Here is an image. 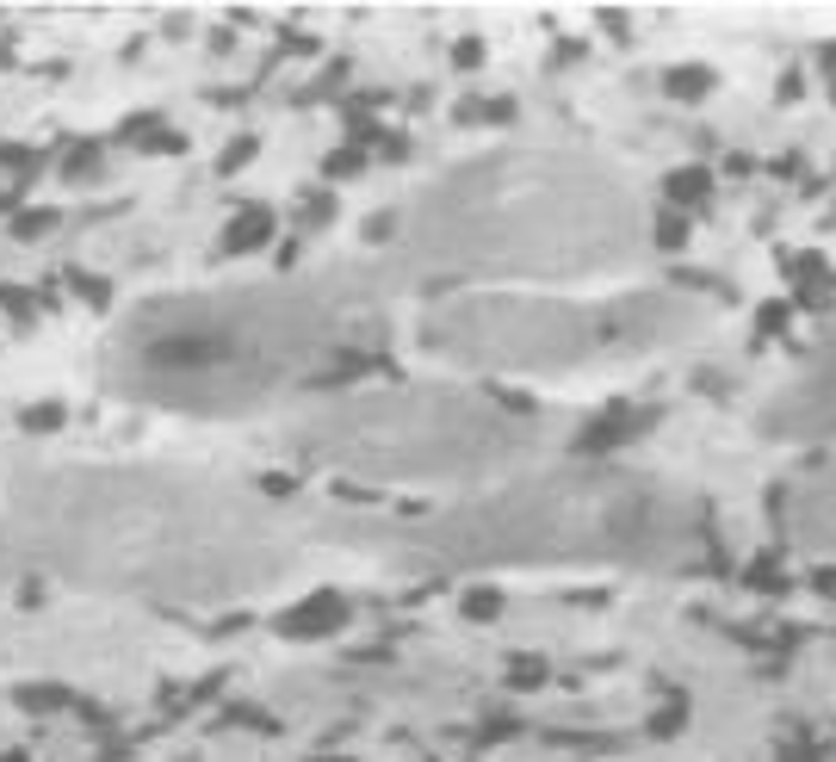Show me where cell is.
<instances>
[{"label": "cell", "instance_id": "cell-2", "mask_svg": "<svg viewBox=\"0 0 836 762\" xmlns=\"http://www.w3.org/2000/svg\"><path fill=\"white\" fill-rule=\"evenodd\" d=\"M353 341V316L310 292H192L137 311L112 341V379L143 403L254 410L310 384Z\"/></svg>", "mask_w": 836, "mask_h": 762}, {"label": "cell", "instance_id": "cell-5", "mask_svg": "<svg viewBox=\"0 0 836 762\" xmlns=\"http://www.w3.org/2000/svg\"><path fill=\"white\" fill-rule=\"evenodd\" d=\"M793 515H800L805 533H818V539H836V459L818 471V478H805L793 490Z\"/></svg>", "mask_w": 836, "mask_h": 762}, {"label": "cell", "instance_id": "cell-3", "mask_svg": "<svg viewBox=\"0 0 836 762\" xmlns=\"http://www.w3.org/2000/svg\"><path fill=\"white\" fill-rule=\"evenodd\" d=\"M638 236L626 193L570 162H508L434 199L428 254L489 273H589Z\"/></svg>", "mask_w": 836, "mask_h": 762}, {"label": "cell", "instance_id": "cell-4", "mask_svg": "<svg viewBox=\"0 0 836 762\" xmlns=\"http://www.w3.org/2000/svg\"><path fill=\"white\" fill-rule=\"evenodd\" d=\"M688 539H694V515L651 484H546L526 496H496L489 509H471L440 527V552L453 558H657L663 546H688Z\"/></svg>", "mask_w": 836, "mask_h": 762}, {"label": "cell", "instance_id": "cell-1", "mask_svg": "<svg viewBox=\"0 0 836 762\" xmlns=\"http://www.w3.org/2000/svg\"><path fill=\"white\" fill-rule=\"evenodd\" d=\"M6 546L37 570L137 595H236L279 558L273 520L217 484L149 471H50L6 509Z\"/></svg>", "mask_w": 836, "mask_h": 762}]
</instances>
